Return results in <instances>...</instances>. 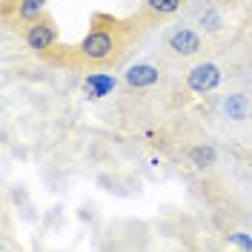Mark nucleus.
<instances>
[{
  "label": "nucleus",
  "instance_id": "4",
  "mask_svg": "<svg viewBox=\"0 0 252 252\" xmlns=\"http://www.w3.org/2000/svg\"><path fill=\"white\" fill-rule=\"evenodd\" d=\"M220 78H223V72H220V66L218 63H212V61H198V63H192L187 69V89L189 92H195V94H209V92H215L220 86Z\"/></svg>",
  "mask_w": 252,
  "mask_h": 252
},
{
  "label": "nucleus",
  "instance_id": "2",
  "mask_svg": "<svg viewBox=\"0 0 252 252\" xmlns=\"http://www.w3.org/2000/svg\"><path fill=\"white\" fill-rule=\"evenodd\" d=\"M20 37H23L26 49H29L34 58H40V61H49V55L61 46V29H58V20L49 15V12L46 15H40L37 20H32L29 26L20 32Z\"/></svg>",
  "mask_w": 252,
  "mask_h": 252
},
{
  "label": "nucleus",
  "instance_id": "3",
  "mask_svg": "<svg viewBox=\"0 0 252 252\" xmlns=\"http://www.w3.org/2000/svg\"><path fill=\"white\" fill-rule=\"evenodd\" d=\"M46 12H49V0H3V6H0L3 23L15 26L17 32H23L32 20H37Z\"/></svg>",
  "mask_w": 252,
  "mask_h": 252
},
{
  "label": "nucleus",
  "instance_id": "8",
  "mask_svg": "<svg viewBox=\"0 0 252 252\" xmlns=\"http://www.w3.org/2000/svg\"><path fill=\"white\" fill-rule=\"evenodd\" d=\"M189 163L195 166V169H212L215 163H218V155H215V149L209 146V143H198V146H192L187 152Z\"/></svg>",
  "mask_w": 252,
  "mask_h": 252
},
{
  "label": "nucleus",
  "instance_id": "7",
  "mask_svg": "<svg viewBox=\"0 0 252 252\" xmlns=\"http://www.w3.org/2000/svg\"><path fill=\"white\" fill-rule=\"evenodd\" d=\"M160 78H163V72L155 63H135L124 72V83L129 89H152L160 83Z\"/></svg>",
  "mask_w": 252,
  "mask_h": 252
},
{
  "label": "nucleus",
  "instance_id": "5",
  "mask_svg": "<svg viewBox=\"0 0 252 252\" xmlns=\"http://www.w3.org/2000/svg\"><path fill=\"white\" fill-rule=\"evenodd\" d=\"M166 49L172 52L175 58H198V55H204L206 40L198 29L175 26V29L166 34Z\"/></svg>",
  "mask_w": 252,
  "mask_h": 252
},
{
  "label": "nucleus",
  "instance_id": "1",
  "mask_svg": "<svg viewBox=\"0 0 252 252\" xmlns=\"http://www.w3.org/2000/svg\"><path fill=\"white\" fill-rule=\"evenodd\" d=\"M149 29L141 17H112L94 12L89 20V32L72 46H58L49 61L61 69H80V72H103L124 61V55L138 43L143 32Z\"/></svg>",
  "mask_w": 252,
  "mask_h": 252
},
{
  "label": "nucleus",
  "instance_id": "9",
  "mask_svg": "<svg viewBox=\"0 0 252 252\" xmlns=\"http://www.w3.org/2000/svg\"><path fill=\"white\" fill-rule=\"evenodd\" d=\"M223 112H226L229 118H235V121H244V118L250 115V100H247L244 94H229V97L223 100Z\"/></svg>",
  "mask_w": 252,
  "mask_h": 252
},
{
  "label": "nucleus",
  "instance_id": "6",
  "mask_svg": "<svg viewBox=\"0 0 252 252\" xmlns=\"http://www.w3.org/2000/svg\"><path fill=\"white\" fill-rule=\"evenodd\" d=\"M184 6H187V0H141L135 17H141L143 23L152 29L158 23H166L169 17H175Z\"/></svg>",
  "mask_w": 252,
  "mask_h": 252
}]
</instances>
